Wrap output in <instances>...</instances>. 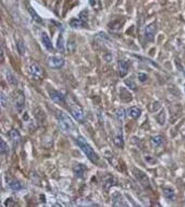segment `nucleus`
<instances>
[{
  "mask_svg": "<svg viewBox=\"0 0 185 207\" xmlns=\"http://www.w3.org/2000/svg\"><path fill=\"white\" fill-rule=\"evenodd\" d=\"M76 144L79 145V147L81 148V150L86 155V157L92 162V164H98L99 162V157H98V155L95 153V150L92 149V146L83 139V137H77L76 139Z\"/></svg>",
  "mask_w": 185,
  "mask_h": 207,
  "instance_id": "f257e3e1",
  "label": "nucleus"
},
{
  "mask_svg": "<svg viewBox=\"0 0 185 207\" xmlns=\"http://www.w3.org/2000/svg\"><path fill=\"white\" fill-rule=\"evenodd\" d=\"M57 119H58V123L60 125V127L64 132H71V131L74 129V125H73V122L69 116L63 111H59L57 114Z\"/></svg>",
  "mask_w": 185,
  "mask_h": 207,
  "instance_id": "f03ea898",
  "label": "nucleus"
},
{
  "mask_svg": "<svg viewBox=\"0 0 185 207\" xmlns=\"http://www.w3.org/2000/svg\"><path fill=\"white\" fill-rule=\"evenodd\" d=\"M133 175H134V177L136 178V180L140 182V184L142 185L144 189H149V188H150V182H149V179H148V177H147L146 173L143 172V171L140 170V169L134 168Z\"/></svg>",
  "mask_w": 185,
  "mask_h": 207,
  "instance_id": "7ed1b4c3",
  "label": "nucleus"
},
{
  "mask_svg": "<svg viewBox=\"0 0 185 207\" xmlns=\"http://www.w3.org/2000/svg\"><path fill=\"white\" fill-rule=\"evenodd\" d=\"M28 72L29 74L32 75L33 79H35V80H41L44 76L43 69H41V67L39 66L38 63H36V62H31V63H29Z\"/></svg>",
  "mask_w": 185,
  "mask_h": 207,
  "instance_id": "20e7f679",
  "label": "nucleus"
},
{
  "mask_svg": "<svg viewBox=\"0 0 185 207\" xmlns=\"http://www.w3.org/2000/svg\"><path fill=\"white\" fill-rule=\"evenodd\" d=\"M14 102H15V108L19 112H22L25 106V97L24 94L21 91H16L14 93Z\"/></svg>",
  "mask_w": 185,
  "mask_h": 207,
  "instance_id": "39448f33",
  "label": "nucleus"
},
{
  "mask_svg": "<svg viewBox=\"0 0 185 207\" xmlns=\"http://www.w3.org/2000/svg\"><path fill=\"white\" fill-rule=\"evenodd\" d=\"M156 32H157L156 23H150V24L147 25L146 28H145V32H144L146 41H153V39H155V35H156Z\"/></svg>",
  "mask_w": 185,
  "mask_h": 207,
  "instance_id": "423d86ee",
  "label": "nucleus"
},
{
  "mask_svg": "<svg viewBox=\"0 0 185 207\" xmlns=\"http://www.w3.org/2000/svg\"><path fill=\"white\" fill-rule=\"evenodd\" d=\"M70 114H72V117L79 122L83 123L84 122V112L82 110V108L77 105H71L70 106Z\"/></svg>",
  "mask_w": 185,
  "mask_h": 207,
  "instance_id": "0eeeda50",
  "label": "nucleus"
},
{
  "mask_svg": "<svg viewBox=\"0 0 185 207\" xmlns=\"http://www.w3.org/2000/svg\"><path fill=\"white\" fill-rule=\"evenodd\" d=\"M48 94H49L50 98L57 104H66V97L61 92L56 91L54 88H48Z\"/></svg>",
  "mask_w": 185,
  "mask_h": 207,
  "instance_id": "6e6552de",
  "label": "nucleus"
},
{
  "mask_svg": "<svg viewBox=\"0 0 185 207\" xmlns=\"http://www.w3.org/2000/svg\"><path fill=\"white\" fill-rule=\"evenodd\" d=\"M112 205L113 206H127L125 198L120 192H114L112 194Z\"/></svg>",
  "mask_w": 185,
  "mask_h": 207,
  "instance_id": "1a4fd4ad",
  "label": "nucleus"
},
{
  "mask_svg": "<svg viewBox=\"0 0 185 207\" xmlns=\"http://www.w3.org/2000/svg\"><path fill=\"white\" fill-rule=\"evenodd\" d=\"M48 63H49V66L51 68L59 69L64 66V59L62 57H60V56H52V57L49 58Z\"/></svg>",
  "mask_w": 185,
  "mask_h": 207,
  "instance_id": "9d476101",
  "label": "nucleus"
},
{
  "mask_svg": "<svg viewBox=\"0 0 185 207\" xmlns=\"http://www.w3.org/2000/svg\"><path fill=\"white\" fill-rule=\"evenodd\" d=\"M129 69H130V63L125 60H120L119 61V73H120V76L124 77L125 75L127 74L129 72Z\"/></svg>",
  "mask_w": 185,
  "mask_h": 207,
  "instance_id": "9b49d317",
  "label": "nucleus"
},
{
  "mask_svg": "<svg viewBox=\"0 0 185 207\" xmlns=\"http://www.w3.org/2000/svg\"><path fill=\"white\" fill-rule=\"evenodd\" d=\"M41 43H43V45L45 46V48L48 50V51H52V50H54V46H52L51 39L49 38V36H48V34L46 32L41 33Z\"/></svg>",
  "mask_w": 185,
  "mask_h": 207,
  "instance_id": "f8f14e48",
  "label": "nucleus"
},
{
  "mask_svg": "<svg viewBox=\"0 0 185 207\" xmlns=\"http://www.w3.org/2000/svg\"><path fill=\"white\" fill-rule=\"evenodd\" d=\"M86 167L82 164H76L74 167H73V173L75 175V177L77 178H83L84 173L86 172Z\"/></svg>",
  "mask_w": 185,
  "mask_h": 207,
  "instance_id": "ddd939ff",
  "label": "nucleus"
},
{
  "mask_svg": "<svg viewBox=\"0 0 185 207\" xmlns=\"http://www.w3.org/2000/svg\"><path fill=\"white\" fill-rule=\"evenodd\" d=\"M9 137H10V140L12 141V143L15 145V144H19L20 143V141H21V134H20V132H19L18 130H15V129H12V130H10L9 131Z\"/></svg>",
  "mask_w": 185,
  "mask_h": 207,
  "instance_id": "4468645a",
  "label": "nucleus"
},
{
  "mask_svg": "<svg viewBox=\"0 0 185 207\" xmlns=\"http://www.w3.org/2000/svg\"><path fill=\"white\" fill-rule=\"evenodd\" d=\"M150 142L153 147H161L165 144V137L162 135H155V136L151 137Z\"/></svg>",
  "mask_w": 185,
  "mask_h": 207,
  "instance_id": "2eb2a0df",
  "label": "nucleus"
},
{
  "mask_svg": "<svg viewBox=\"0 0 185 207\" xmlns=\"http://www.w3.org/2000/svg\"><path fill=\"white\" fill-rule=\"evenodd\" d=\"M142 114V110L137 107H131L127 109V114L133 119H138Z\"/></svg>",
  "mask_w": 185,
  "mask_h": 207,
  "instance_id": "dca6fc26",
  "label": "nucleus"
},
{
  "mask_svg": "<svg viewBox=\"0 0 185 207\" xmlns=\"http://www.w3.org/2000/svg\"><path fill=\"white\" fill-rule=\"evenodd\" d=\"M162 193H163V196H165L167 200L172 201L174 198V191H173V189H171V188L163 187L162 188Z\"/></svg>",
  "mask_w": 185,
  "mask_h": 207,
  "instance_id": "f3484780",
  "label": "nucleus"
},
{
  "mask_svg": "<svg viewBox=\"0 0 185 207\" xmlns=\"http://www.w3.org/2000/svg\"><path fill=\"white\" fill-rule=\"evenodd\" d=\"M115 184V179L112 177H107L106 179L104 180V184H102V187H104L105 190H109L112 185Z\"/></svg>",
  "mask_w": 185,
  "mask_h": 207,
  "instance_id": "a211bd4d",
  "label": "nucleus"
},
{
  "mask_svg": "<svg viewBox=\"0 0 185 207\" xmlns=\"http://www.w3.org/2000/svg\"><path fill=\"white\" fill-rule=\"evenodd\" d=\"M70 25H71V28H83L85 24H84L83 21L80 18H74L70 21Z\"/></svg>",
  "mask_w": 185,
  "mask_h": 207,
  "instance_id": "6ab92c4d",
  "label": "nucleus"
},
{
  "mask_svg": "<svg viewBox=\"0 0 185 207\" xmlns=\"http://www.w3.org/2000/svg\"><path fill=\"white\" fill-rule=\"evenodd\" d=\"M9 188L12 191H15V192H19L21 191V190H23V185L21 184L19 181H11V182L9 183Z\"/></svg>",
  "mask_w": 185,
  "mask_h": 207,
  "instance_id": "aec40b11",
  "label": "nucleus"
},
{
  "mask_svg": "<svg viewBox=\"0 0 185 207\" xmlns=\"http://www.w3.org/2000/svg\"><path fill=\"white\" fill-rule=\"evenodd\" d=\"M0 153L1 155H8L9 154V146L5 142V140H0Z\"/></svg>",
  "mask_w": 185,
  "mask_h": 207,
  "instance_id": "412c9836",
  "label": "nucleus"
},
{
  "mask_svg": "<svg viewBox=\"0 0 185 207\" xmlns=\"http://www.w3.org/2000/svg\"><path fill=\"white\" fill-rule=\"evenodd\" d=\"M57 49L60 51V53H64V39L62 34H60V36L58 37V41H57Z\"/></svg>",
  "mask_w": 185,
  "mask_h": 207,
  "instance_id": "4be33fe9",
  "label": "nucleus"
},
{
  "mask_svg": "<svg viewBox=\"0 0 185 207\" xmlns=\"http://www.w3.org/2000/svg\"><path fill=\"white\" fill-rule=\"evenodd\" d=\"M113 143L115 144V146H118V147L122 148L123 146H124V141H123V136H122V134H118L114 136V139H113Z\"/></svg>",
  "mask_w": 185,
  "mask_h": 207,
  "instance_id": "5701e85b",
  "label": "nucleus"
},
{
  "mask_svg": "<svg viewBox=\"0 0 185 207\" xmlns=\"http://www.w3.org/2000/svg\"><path fill=\"white\" fill-rule=\"evenodd\" d=\"M28 12H29V14H31V16H32V19L34 21H36L37 23H41L43 21H41V16L38 15V14L36 13V11H35L34 9H33L32 7H28Z\"/></svg>",
  "mask_w": 185,
  "mask_h": 207,
  "instance_id": "b1692460",
  "label": "nucleus"
},
{
  "mask_svg": "<svg viewBox=\"0 0 185 207\" xmlns=\"http://www.w3.org/2000/svg\"><path fill=\"white\" fill-rule=\"evenodd\" d=\"M115 117H117L119 122H122L125 118V110L123 109V108H119V109L117 110V112H115Z\"/></svg>",
  "mask_w": 185,
  "mask_h": 207,
  "instance_id": "393cba45",
  "label": "nucleus"
},
{
  "mask_svg": "<svg viewBox=\"0 0 185 207\" xmlns=\"http://www.w3.org/2000/svg\"><path fill=\"white\" fill-rule=\"evenodd\" d=\"M157 119H158V122L160 123L161 125L165 124L166 123V111L165 110H162V111L157 116Z\"/></svg>",
  "mask_w": 185,
  "mask_h": 207,
  "instance_id": "a878e982",
  "label": "nucleus"
},
{
  "mask_svg": "<svg viewBox=\"0 0 185 207\" xmlns=\"http://www.w3.org/2000/svg\"><path fill=\"white\" fill-rule=\"evenodd\" d=\"M16 47H18V50H19V53H20V55H24L25 53V44L23 43L22 41H18V44H16Z\"/></svg>",
  "mask_w": 185,
  "mask_h": 207,
  "instance_id": "bb28decb",
  "label": "nucleus"
},
{
  "mask_svg": "<svg viewBox=\"0 0 185 207\" xmlns=\"http://www.w3.org/2000/svg\"><path fill=\"white\" fill-rule=\"evenodd\" d=\"M7 80H8V82L10 83V84H12V85H16L18 84V80L15 79V76H14L13 74H11V73H7Z\"/></svg>",
  "mask_w": 185,
  "mask_h": 207,
  "instance_id": "cd10ccee",
  "label": "nucleus"
},
{
  "mask_svg": "<svg viewBox=\"0 0 185 207\" xmlns=\"http://www.w3.org/2000/svg\"><path fill=\"white\" fill-rule=\"evenodd\" d=\"M137 77H138V81H140V82H142V83L147 82V80H148V75H147L146 73H143V72L138 73Z\"/></svg>",
  "mask_w": 185,
  "mask_h": 207,
  "instance_id": "c85d7f7f",
  "label": "nucleus"
},
{
  "mask_svg": "<svg viewBox=\"0 0 185 207\" xmlns=\"http://www.w3.org/2000/svg\"><path fill=\"white\" fill-rule=\"evenodd\" d=\"M87 15H88L87 10H83V11L80 13V19L83 21L84 24H86V23H87Z\"/></svg>",
  "mask_w": 185,
  "mask_h": 207,
  "instance_id": "c756f323",
  "label": "nucleus"
},
{
  "mask_svg": "<svg viewBox=\"0 0 185 207\" xmlns=\"http://www.w3.org/2000/svg\"><path fill=\"white\" fill-rule=\"evenodd\" d=\"M124 83H125V85H127V86H129L131 89H133V91H136V88H137V87H136V84L133 82V80H131V79H130V80H125Z\"/></svg>",
  "mask_w": 185,
  "mask_h": 207,
  "instance_id": "7c9ffc66",
  "label": "nucleus"
},
{
  "mask_svg": "<svg viewBox=\"0 0 185 207\" xmlns=\"http://www.w3.org/2000/svg\"><path fill=\"white\" fill-rule=\"evenodd\" d=\"M7 105H8L7 96L5 95V93H1V106H2V107H6Z\"/></svg>",
  "mask_w": 185,
  "mask_h": 207,
  "instance_id": "2f4dec72",
  "label": "nucleus"
},
{
  "mask_svg": "<svg viewBox=\"0 0 185 207\" xmlns=\"http://www.w3.org/2000/svg\"><path fill=\"white\" fill-rule=\"evenodd\" d=\"M15 202H13L12 198H7L5 202V206H15Z\"/></svg>",
  "mask_w": 185,
  "mask_h": 207,
  "instance_id": "473e14b6",
  "label": "nucleus"
},
{
  "mask_svg": "<svg viewBox=\"0 0 185 207\" xmlns=\"http://www.w3.org/2000/svg\"><path fill=\"white\" fill-rule=\"evenodd\" d=\"M97 3H98V0H89V5L92 6V7L97 6Z\"/></svg>",
  "mask_w": 185,
  "mask_h": 207,
  "instance_id": "72a5a7b5",
  "label": "nucleus"
},
{
  "mask_svg": "<svg viewBox=\"0 0 185 207\" xmlns=\"http://www.w3.org/2000/svg\"><path fill=\"white\" fill-rule=\"evenodd\" d=\"M184 91H185V85H184Z\"/></svg>",
  "mask_w": 185,
  "mask_h": 207,
  "instance_id": "f704fd0d",
  "label": "nucleus"
},
{
  "mask_svg": "<svg viewBox=\"0 0 185 207\" xmlns=\"http://www.w3.org/2000/svg\"><path fill=\"white\" fill-rule=\"evenodd\" d=\"M184 75H185V70H184Z\"/></svg>",
  "mask_w": 185,
  "mask_h": 207,
  "instance_id": "c9c22d12",
  "label": "nucleus"
}]
</instances>
